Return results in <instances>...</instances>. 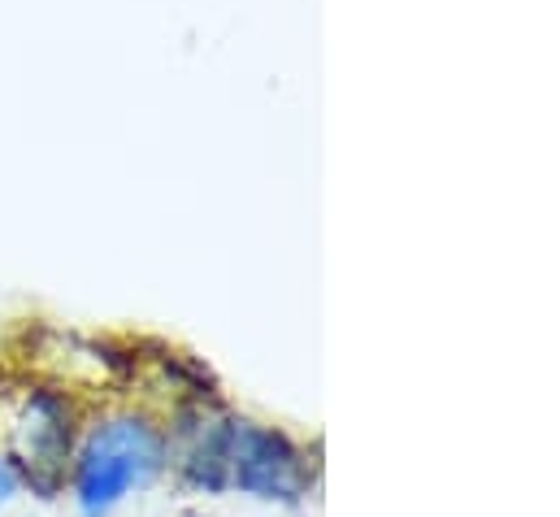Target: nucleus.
<instances>
[{
	"label": "nucleus",
	"mask_w": 560,
	"mask_h": 517,
	"mask_svg": "<svg viewBox=\"0 0 560 517\" xmlns=\"http://www.w3.org/2000/svg\"><path fill=\"white\" fill-rule=\"evenodd\" d=\"M222 479L226 487L253 492L261 501H295L308 483L300 448L270 426L226 422L222 426Z\"/></svg>",
	"instance_id": "obj_2"
},
{
	"label": "nucleus",
	"mask_w": 560,
	"mask_h": 517,
	"mask_svg": "<svg viewBox=\"0 0 560 517\" xmlns=\"http://www.w3.org/2000/svg\"><path fill=\"white\" fill-rule=\"evenodd\" d=\"M13 492H18V474H13V466L0 457V505H4Z\"/></svg>",
	"instance_id": "obj_3"
},
{
	"label": "nucleus",
	"mask_w": 560,
	"mask_h": 517,
	"mask_svg": "<svg viewBox=\"0 0 560 517\" xmlns=\"http://www.w3.org/2000/svg\"><path fill=\"white\" fill-rule=\"evenodd\" d=\"M165 461V439L143 417H109L88 435L79 457V505L88 517L109 514L131 487H143Z\"/></svg>",
	"instance_id": "obj_1"
}]
</instances>
